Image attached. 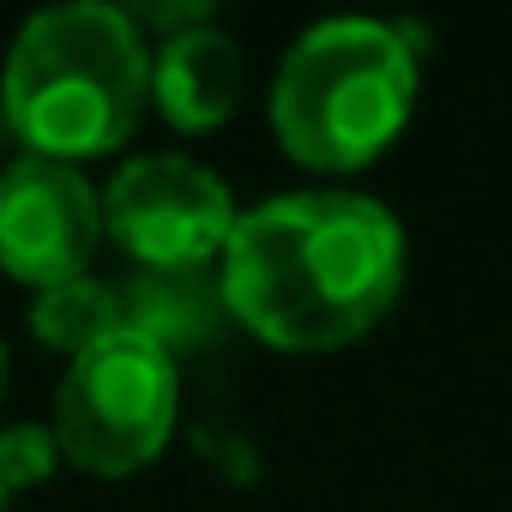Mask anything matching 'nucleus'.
<instances>
[{
  "label": "nucleus",
  "mask_w": 512,
  "mask_h": 512,
  "mask_svg": "<svg viewBox=\"0 0 512 512\" xmlns=\"http://www.w3.org/2000/svg\"><path fill=\"white\" fill-rule=\"evenodd\" d=\"M151 97H157V115L169 127H181V133L217 127L235 109V97H241V49L223 31H211V25L157 43Z\"/></svg>",
  "instance_id": "obj_7"
},
{
  "label": "nucleus",
  "mask_w": 512,
  "mask_h": 512,
  "mask_svg": "<svg viewBox=\"0 0 512 512\" xmlns=\"http://www.w3.org/2000/svg\"><path fill=\"white\" fill-rule=\"evenodd\" d=\"M103 235L97 187L55 157H19L0 169V266L31 290L85 278Z\"/></svg>",
  "instance_id": "obj_6"
},
{
  "label": "nucleus",
  "mask_w": 512,
  "mask_h": 512,
  "mask_svg": "<svg viewBox=\"0 0 512 512\" xmlns=\"http://www.w3.org/2000/svg\"><path fill=\"white\" fill-rule=\"evenodd\" d=\"M151 97V55L127 7L73 0L25 19L7 49L0 103L31 157L85 163L127 145Z\"/></svg>",
  "instance_id": "obj_2"
},
{
  "label": "nucleus",
  "mask_w": 512,
  "mask_h": 512,
  "mask_svg": "<svg viewBox=\"0 0 512 512\" xmlns=\"http://www.w3.org/2000/svg\"><path fill=\"white\" fill-rule=\"evenodd\" d=\"M0 386H7V350H0Z\"/></svg>",
  "instance_id": "obj_10"
},
{
  "label": "nucleus",
  "mask_w": 512,
  "mask_h": 512,
  "mask_svg": "<svg viewBox=\"0 0 512 512\" xmlns=\"http://www.w3.org/2000/svg\"><path fill=\"white\" fill-rule=\"evenodd\" d=\"M404 284V229L368 193H284L235 217L223 308L278 350L368 338Z\"/></svg>",
  "instance_id": "obj_1"
},
{
  "label": "nucleus",
  "mask_w": 512,
  "mask_h": 512,
  "mask_svg": "<svg viewBox=\"0 0 512 512\" xmlns=\"http://www.w3.org/2000/svg\"><path fill=\"white\" fill-rule=\"evenodd\" d=\"M416 109L410 31L386 19H320L296 37L272 85V127L308 169L374 163Z\"/></svg>",
  "instance_id": "obj_3"
},
{
  "label": "nucleus",
  "mask_w": 512,
  "mask_h": 512,
  "mask_svg": "<svg viewBox=\"0 0 512 512\" xmlns=\"http://www.w3.org/2000/svg\"><path fill=\"white\" fill-rule=\"evenodd\" d=\"M175 428V356L121 326L67 362L55 398V446L91 476H127L163 452Z\"/></svg>",
  "instance_id": "obj_4"
},
{
  "label": "nucleus",
  "mask_w": 512,
  "mask_h": 512,
  "mask_svg": "<svg viewBox=\"0 0 512 512\" xmlns=\"http://www.w3.org/2000/svg\"><path fill=\"white\" fill-rule=\"evenodd\" d=\"M55 458H61L55 428H7L0 434V482H7V494L43 482L55 470Z\"/></svg>",
  "instance_id": "obj_9"
},
{
  "label": "nucleus",
  "mask_w": 512,
  "mask_h": 512,
  "mask_svg": "<svg viewBox=\"0 0 512 512\" xmlns=\"http://www.w3.org/2000/svg\"><path fill=\"white\" fill-rule=\"evenodd\" d=\"M103 229L121 241V253L145 272H199L229 247L235 229V205L229 187L175 151H145L127 157L103 193Z\"/></svg>",
  "instance_id": "obj_5"
},
{
  "label": "nucleus",
  "mask_w": 512,
  "mask_h": 512,
  "mask_svg": "<svg viewBox=\"0 0 512 512\" xmlns=\"http://www.w3.org/2000/svg\"><path fill=\"white\" fill-rule=\"evenodd\" d=\"M31 326L43 344L67 350V356H85L91 344H103L109 332H121V290L115 284H97V278H73V284H55L37 296L31 308Z\"/></svg>",
  "instance_id": "obj_8"
},
{
  "label": "nucleus",
  "mask_w": 512,
  "mask_h": 512,
  "mask_svg": "<svg viewBox=\"0 0 512 512\" xmlns=\"http://www.w3.org/2000/svg\"><path fill=\"white\" fill-rule=\"evenodd\" d=\"M0 512H7V482H0Z\"/></svg>",
  "instance_id": "obj_11"
}]
</instances>
